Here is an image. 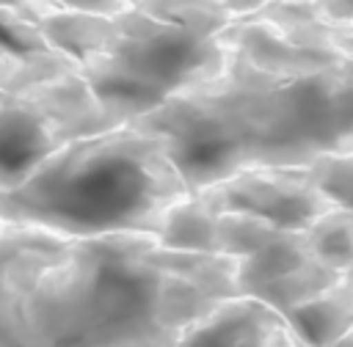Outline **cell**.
<instances>
[{
  "label": "cell",
  "instance_id": "9",
  "mask_svg": "<svg viewBox=\"0 0 353 347\" xmlns=\"http://www.w3.org/2000/svg\"><path fill=\"white\" fill-rule=\"evenodd\" d=\"M295 336L306 347H331L353 333V275L345 273L309 303L287 314Z\"/></svg>",
  "mask_w": 353,
  "mask_h": 347
},
{
  "label": "cell",
  "instance_id": "4",
  "mask_svg": "<svg viewBox=\"0 0 353 347\" xmlns=\"http://www.w3.org/2000/svg\"><path fill=\"white\" fill-rule=\"evenodd\" d=\"M190 193L168 140L135 121L80 135L0 190V220L63 237L157 234Z\"/></svg>",
  "mask_w": 353,
  "mask_h": 347
},
{
  "label": "cell",
  "instance_id": "19",
  "mask_svg": "<svg viewBox=\"0 0 353 347\" xmlns=\"http://www.w3.org/2000/svg\"><path fill=\"white\" fill-rule=\"evenodd\" d=\"M127 3H138V0H127Z\"/></svg>",
  "mask_w": 353,
  "mask_h": 347
},
{
  "label": "cell",
  "instance_id": "8",
  "mask_svg": "<svg viewBox=\"0 0 353 347\" xmlns=\"http://www.w3.org/2000/svg\"><path fill=\"white\" fill-rule=\"evenodd\" d=\"M171 347H301L284 314L262 300L232 295L190 322Z\"/></svg>",
  "mask_w": 353,
  "mask_h": 347
},
{
  "label": "cell",
  "instance_id": "18",
  "mask_svg": "<svg viewBox=\"0 0 353 347\" xmlns=\"http://www.w3.org/2000/svg\"><path fill=\"white\" fill-rule=\"evenodd\" d=\"M298 341H301V339H298ZM301 347H306V344L301 341ZM331 347H353V333H350V336H345V339H339V341H336V344H331Z\"/></svg>",
  "mask_w": 353,
  "mask_h": 347
},
{
  "label": "cell",
  "instance_id": "2",
  "mask_svg": "<svg viewBox=\"0 0 353 347\" xmlns=\"http://www.w3.org/2000/svg\"><path fill=\"white\" fill-rule=\"evenodd\" d=\"M237 259L168 251L154 234L61 237L0 306V347H171L237 295Z\"/></svg>",
  "mask_w": 353,
  "mask_h": 347
},
{
  "label": "cell",
  "instance_id": "15",
  "mask_svg": "<svg viewBox=\"0 0 353 347\" xmlns=\"http://www.w3.org/2000/svg\"><path fill=\"white\" fill-rule=\"evenodd\" d=\"M39 3H50L69 11H88V14H116L130 6L127 0H39Z\"/></svg>",
  "mask_w": 353,
  "mask_h": 347
},
{
  "label": "cell",
  "instance_id": "11",
  "mask_svg": "<svg viewBox=\"0 0 353 347\" xmlns=\"http://www.w3.org/2000/svg\"><path fill=\"white\" fill-rule=\"evenodd\" d=\"M63 234H52L36 226L0 220V306L17 292L33 262L50 251Z\"/></svg>",
  "mask_w": 353,
  "mask_h": 347
},
{
  "label": "cell",
  "instance_id": "13",
  "mask_svg": "<svg viewBox=\"0 0 353 347\" xmlns=\"http://www.w3.org/2000/svg\"><path fill=\"white\" fill-rule=\"evenodd\" d=\"M279 234L281 229H276L273 223L256 215H245V212H218V220H215L218 256H229L237 262L256 253Z\"/></svg>",
  "mask_w": 353,
  "mask_h": 347
},
{
  "label": "cell",
  "instance_id": "6",
  "mask_svg": "<svg viewBox=\"0 0 353 347\" xmlns=\"http://www.w3.org/2000/svg\"><path fill=\"white\" fill-rule=\"evenodd\" d=\"M215 212H245L281 231H306L331 201L317 190L306 165H245L199 187Z\"/></svg>",
  "mask_w": 353,
  "mask_h": 347
},
{
  "label": "cell",
  "instance_id": "12",
  "mask_svg": "<svg viewBox=\"0 0 353 347\" xmlns=\"http://www.w3.org/2000/svg\"><path fill=\"white\" fill-rule=\"evenodd\" d=\"M303 234L320 262H325L336 273L353 270V209L331 207Z\"/></svg>",
  "mask_w": 353,
  "mask_h": 347
},
{
  "label": "cell",
  "instance_id": "10",
  "mask_svg": "<svg viewBox=\"0 0 353 347\" xmlns=\"http://www.w3.org/2000/svg\"><path fill=\"white\" fill-rule=\"evenodd\" d=\"M215 220H218V212L207 204V198L201 193L190 190L185 198H179L165 212V218H163V223H160L154 237L168 251L218 256Z\"/></svg>",
  "mask_w": 353,
  "mask_h": 347
},
{
  "label": "cell",
  "instance_id": "16",
  "mask_svg": "<svg viewBox=\"0 0 353 347\" xmlns=\"http://www.w3.org/2000/svg\"><path fill=\"white\" fill-rule=\"evenodd\" d=\"M325 17L331 19H342V22H353V0H312Z\"/></svg>",
  "mask_w": 353,
  "mask_h": 347
},
{
  "label": "cell",
  "instance_id": "14",
  "mask_svg": "<svg viewBox=\"0 0 353 347\" xmlns=\"http://www.w3.org/2000/svg\"><path fill=\"white\" fill-rule=\"evenodd\" d=\"M306 171L331 207L353 209V149L320 151L306 162Z\"/></svg>",
  "mask_w": 353,
  "mask_h": 347
},
{
  "label": "cell",
  "instance_id": "1",
  "mask_svg": "<svg viewBox=\"0 0 353 347\" xmlns=\"http://www.w3.org/2000/svg\"><path fill=\"white\" fill-rule=\"evenodd\" d=\"M218 63L135 124L160 132L190 190L245 165L353 149V22L312 0L232 17Z\"/></svg>",
  "mask_w": 353,
  "mask_h": 347
},
{
  "label": "cell",
  "instance_id": "7",
  "mask_svg": "<svg viewBox=\"0 0 353 347\" xmlns=\"http://www.w3.org/2000/svg\"><path fill=\"white\" fill-rule=\"evenodd\" d=\"M342 275L314 256L303 231H281L265 248L237 262L234 286L237 295L262 300L287 317Z\"/></svg>",
  "mask_w": 353,
  "mask_h": 347
},
{
  "label": "cell",
  "instance_id": "3",
  "mask_svg": "<svg viewBox=\"0 0 353 347\" xmlns=\"http://www.w3.org/2000/svg\"><path fill=\"white\" fill-rule=\"evenodd\" d=\"M47 41L66 55L113 124L135 121L204 77L232 19L223 0H138L116 14L39 3Z\"/></svg>",
  "mask_w": 353,
  "mask_h": 347
},
{
  "label": "cell",
  "instance_id": "5",
  "mask_svg": "<svg viewBox=\"0 0 353 347\" xmlns=\"http://www.w3.org/2000/svg\"><path fill=\"white\" fill-rule=\"evenodd\" d=\"M119 127L77 72L33 88L0 91V190L25 182L63 143Z\"/></svg>",
  "mask_w": 353,
  "mask_h": 347
},
{
  "label": "cell",
  "instance_id": "17",
  "mask_svg": "<svg viewBox=\"0 0 353 347\" xmlns=\"http://www.w3.org/2000/svg\"><path fill=\"white\" fill-rule=\"evenodd\" d=\"M270 3H301V0H223L226 11L232 17H240V14H248V11H256L262 6H270Z\"/></svg>",
  "mask_w": 353,
  "mask_h": 347
}]
</instances>
